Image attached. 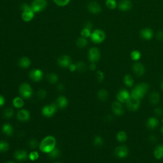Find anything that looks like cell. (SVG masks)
Segmentation results:
<instances>
[{
  "label": "cell",
  "mask_w": 163,
  "mask_h": 163,
  "mask_svg": "<svg viewBox=\"0 0 163 163\" xmlns=\"http://www.w3.org/2000/svg\"><path fill=\"white\" fill-rule=\"evenodd\" d=\"M56 145V140L52 136H47L42 140L40 144V150L43 153L49 154Z\"/></svg>",
  "instance_id": "cell-1"
},
{
  "label": "cell",
  "mask_w": 163,
  "mask_h": 163,
  "mask_svg": "<svg viewBox=\"0 0 163 163\" xmlns=\"http://www.w3.org/2000/svg\"><path fill=\"white\" fill-rule=\"evenodd\" d=\"M149 89V85L148 84L145 82H141L138 84L131 91V96L135 98L141 99L145 97Z\"/></svg>",
  "instance_id": "cell-2"
},
{
  "label": "cell",
  "mask_w": 163,
  "mask_h": 163,
  "mask_svg": "<svg viewBox=\"0 0 163 163\" xmlns=\"http://www.w3.org/2000/svg\"><path fill=\"white\" fill-rule=\"evenodd\" d=\"M21 17L24 21L29 22L32 20L34 16H35V12L32 10L31 6H29L26 3H24L21 5Z\"/></svg>",
  "instance_id": "cell-3"
},
{
  "label": "cell",
  "mask_w": 163,
  "mask_h": 163,
  "mask_svg": "<svg viewBox=\"0 0 163 163\" xmlns=\"http://www.w3.org/2000/svg\"><path fill=\"white\" fill-rule=\"evenodd\" d=\"M19 93L24 99L31 98L33 95L31 86L28 83H23L19 87Z\"/></svg>",
  "instance_id": "cell-4"
},
{
  "label": "cell",
  "mask_w": 163,
  "mask_h": 163,
  "mask_svg": "<svg viewBox=\"0 0 163 163\" xmlns=\"http://www.w3.org/2000/svg\"><path fill=\"white\" fill-rule=\"evenodd\" d=\"M90 38L94 43L99 44L103 42L106 38V35L103 30L96 29L91 33Z\"/></svg>",
  "instance_id": "cell-5"
},
{
  "label": "cell",
  "mask_w": 163,
  "mask_h": 163,
  "mask_svg": "<svg viewBox=\"0 0 163 163\" xmlns=\"http://www.w3.org/2000/svg\"><path fill=\"white\" fill-rule=\"evenodd\" d=\"M47 6V0H34L31 3V7L35 13L42 12Z\"/></svg>",
  "instance_id": "cell-6"
},
{
  "label": "cell",
  "mask_w": 163,
  "mask_h": 163,
  "mask_svg": "<svg viewBox=\"0 0 163 163\" xmlns=\"http://www.w3.org/2000/svg\"><path fill=\"white\" fill-rule=\"evenodd\" d=\"M140 106V99L135 98L131 96L130 98L126 102V106L127 109L131 112L137 111Z\"/></svg>",
  "instance_id": "cell-7"
},
{
  "label": "cell",
  "mask_w": 163,
  "mask_h": 163,
  "mask_svg": "<svg viewBox=\"0 0 163 163\" xmlns=\"http://www.w3.org/2000/svg\"><path fill=\"white\" fill-rule=\"evenodd\" d=\"M88 58L91 63H96L100 60L101 52L100 50L96 47H92L88 53Z\"/></svg>",
  "instance_id": "cell-8"
},
{
  "label": "cell",
  "mask_w": 163,
  "mask_h": 163,
  "mask_svg": "<svg viewBox=\"0 0 163 163\" xmlns=\"http://www.w3.org/2000/svg\"><path fill=\"white\" fill-rule=\"evenodd\" d=\"M114 153L118 158L124 159L128 156L129 153H130V150L126 145H120L115 148Z\"/></svg>",
  "instance_id": "cell-9"
},
{
  "label": "cell",
  "mask_w": 163,
  "mask_h": 163,
  "mask_svg": "<svg viewBox=\"0 0 163 163\" xmlns=\"http://www.w3.org/2000/svg\"><path fill=\"white\" fill-rule=\"evenodd\" d=\"M57 106L56 104H50L45 106L42 110V113L43 116L46 117H51L56 113Z\"/></svg>",
  "instance_id": "cell-10"
},
{
  "label": "cell",
  "mask_w": 163,
  "mask_h": 163,
  "mask_svg": "<svg viewBox=\"0 0 163 163\" xmlns=\"http://www.w3.org/2000/svg\"><path fill=\"white\" fill-rule=\"evenodd\" d=\"M131 97V94H130L128 91L125 89H120L117 94V99L118 101L122 103H124L129 100Z\"/></svg>",
  "instance_id": "cell-11"
},
{
  "label": "cell",
  "mask_w": 163,
  "mask_h": 163,
  "mask_svg": "<svg viewBox=\"0 0 163 163\" xmlns=\"http://www.w3.org/2000/svg\"><path fill=\"white\" fill-rule=\"evenodd\" d=\"M112 110L113 113L117 116H121L124 113V110L122 103L119 101H114L112 105Z\"/></svg>",
  "instance_id": "cell-12"
},
{
  "label": "cell",
  "mask_w": 163,
  "mask_h": 163,
  "mask_svg": "<svg viewBox=\"0 0 163 163\" xmlns=\"http://www.w3.org/2000/svg\"><path fill=\"white\" fill-rule=\"evenodd\" d=\"M43 77V71L40 69H34L29 73V77L34 82H40L42 80Z\"/></svg>",
  "instance_id": "cell-13"
},
{
  "label": "cell",
  "mask_w": 163,
  "mask_h": 163,
  "mask_svg": "<svg viewBox=\"0 0 163 163\" xmlns=\"http://www.w3.org/2000/svg\"><path fill=\"white\" fill-rule=\"evenodd\" d=\"M57 63L61 68H68L71 63V59L68 55L60 56L57 59Z\"/></svg>",
  "instance_id": "cell-14"
},
{
  "label": "cell",
  "mask_w": 163,
  "mask_h": 163,
  "mask_svg": "<svg viewBox=\"0 0 163 163\" xmlns=\"http://www.w3.org/2000/svg\"><path fill=\"white\" fill-rule=\"evenodd\" d=\"M132 70L136 75L138 77L143 76L145 72V66L140 63H135L132 66Z\"/></svg>",
  "instance_id": "cell-15"
},
{
  "label": "cell",
  "mask_w": 163,
  "mask_h": 163,
  "mask_svg": "<svg viewBox=\"0 0 163 163\" xmlns=\"http://www.w3.org/2000/svg\"><path fill=\"white\" fill-rule=\"evenodd\" d=\"M30 113L26 109L20 110L17 114V118L19 121L27 122L30 119Z\"/></svg>",
  "instance_id": "cell-16"
},
{
  "label": "cell",
  "mask_w": 163,
  "mask_h": 163,
  "mask_svg": "<svg viewBox=\"0 0 163 163\" xmlns=\"http://www.w3.org/2000/svg\"><path fill=\"white\" fill-rule=\"evenodd\" d=\"M118 7L122 12H127L132 9L133 3L130 0H121L119 3Z\"/></svg>",
  "instance_id": "cell-17"
},
{
  "label": "cell",
  "mask_w": 163,
  "mask_h": 163,
  "mask_svg": "<svg viewBox=\"0 0 163 163\" xmlns=\"http://www.w3.org/2000/svg\"><path fill=\"white\" fill-rule=\"evenodd\" d=\"M88 10L91 13H94V14H98L101 12V6L100 5L96 2H91L87 6Z\"/></svg>",
  "instance_id": "cell-18"
},
{
  "label": "cell",
  "mask_w": 163,
  "mask_h": 163,
  "mask_svg": "<svg viewBox=\"0 0 163 163\" xmlns=\"http://www.w3.org/2000/svg\"><path fill=\"white\" fill-rule=\"evenodd\" d=\"M29 155L24 150H17L14 153V158L19 161H24L28 158Z\"/></svg>",
  "instance_id": "cell-19"
},
{
  "label": "cell",
  "mask_w": 163,
  "mask_h": 163,
  "mask_svg": "<svg viewBox=\"0 0 163 163\" xmlns=\"http://www.w3.org/2000/svg\"><path fill=\"white\" fill-rule=\"evenodd\" d=\"M153 36L154 32L151 28H144L140 31V36L144 40H150L152 38Z\"/></svg>",
  "instance_id": "cell-20"
},
{
  "label": "cell",
  "mask_w": 163,
  "mask_h": 163,
  "mask_svg": "<svg viewBox=\"0 0 163 163\" xmlns=\"http://www.w3.org/2000/svg\"><path fill=\"white\" fill-rule=\"evenodd\" d=\"M68 101L65 96H59L56 99V105L60 109H64L68 106Z\"/></svg>",
  "instance_id": "cell-21"
},
{
  "label": "cell",
  "mask_w": 163,
  "mask_h": 163,
  "mask_svg": "<svg viewBox=\"0 0 163 163\" xmlns=\"http://www.w3.org/2000/svg\"><path fill=\"white\" fill-rule=\"evenodd\" d=\"M153 154L156 159H162L163 158V145L159 144L156 146L154 149Z\"/></svg>",
  "instance_id": "cell-22"
},
{
  "label": "cell",
  "mask_w": 163,
  "mask_h": 163,
  "mask_svg": "<svg viewBox=\"0 0 163 163\" xmlns=\"http://www.w3.org/2000/svg\"><path fill=\"white\" fill-rule=\"evenodd\" d=\"M159 125V120L154 117L149 118L146 122V126L149 130H154Z\"/></svg>",
  "instance_id": "cell-23"
},
{
  "label": "cell",
  "mask_w": 163,
  "mask_h": 163,
  "mask_svg": "<svg viewBox=\"0 0 163 163\" xmlns=\"http://www.w3.org/2000/svg\"><path fill=\"white\" fill-rule=\"evenodd\" d=\"M31 60L28 57H23L19 61V66L24 69L28 68L31 66Z\"/></svg>",
  "instance_id": "cell-24"
},
{
  "label": "cell",
  "mask_w": 163,
  "mask_h": 163,
  "mask_svg": "<svg viewBox=\"0 0 163 163\" xmlns=\"http://www.w3.org/2000/svg\"><path fill=\"white\" fill-rule=\"evenodd\" d=\"M2 133L7 137H10L13 133V128L10 124H5L2 127Z\"/></svg>",
  "instance_id": "cell-25"
},
{
  "label": "cell",
  "mask_w": 163,
  "mask_h": 163,
  "mask_svg": "<svg viewBox=\"0 0 163 163\" xmlns=\"http://www.w3.org/2000/svg\"><path fill=\"white\" fill-rule=\"evenodd\" d=\"M149 101L153 105H157L161 99V96L158 92H153L149 95Z\"/></svg>",
  "instance_id": "cell-26"
},
{
  "label": "cell",
  "mask_w": 163,
  "mask_h": 163,
  "mask_svg": "<svg viewBox=\"0 0 163 163\" xmlns=\"http://www.w3.org/2000/svg\"><path fill=\"white\" fill-rule=\"evenodd\" d=\"M97 96L101 101H106L108 99V97H109V94H108V92L106 89H102L98 92Z\"/></svg>",
  "instance_id": "cell-27"
},
{
  "label": "cell",
  "mask_w": 163,
  "mask_h": 163,
  "mask_svg": "<svg viewBox=\"0 0 163 163\" xmlns=\"http://www.w3.org/2000/svg\"><path fill=\"white\" fill-rule=\"evenodd\" d=\"M24 105V100L20 97H16L13 99V105L16 108H21Z\"/></svg>",
  "instance_id": "cell-28"
},
{
  "label": "cell",
  "mask_w": 163,
  "mask_h": 163,
  "mask_svg": "<svg viewBox=\"0 0 163 163\" xmlns=\"http://www.w3.org/2000/svg\"><path fill=\"white\" fill-rule=\"evenodd\" d=\"M124 83L128 87H131L133 86L134 79L131 75H126L124 77Z\"/></svg>",
  "instance_id": "cell-29"
},
{
  "label": "cell",
  "mask_w": 163,
  "mask_h": 163,
  "mask_svg": "<svg viewBox=\"0 0 163 163\" xmlns=\"http://www.w3.org/2000/svg\"><path fill=\"white\" fill-rule=\"evenodd\" d=\"M58 79H59V77L57 76V75L54 73H49V75H47V81H48L51 84H56L58 81Z\"/></svg>",
  "instance_id": "cell-30"
},
{
  "label": "cell",
  "mask_w": 163,
  "mask_h": 163,
  "mask_svg": "<svg viewBox=\"0 0 163 163\" xmlns=\"http://www.w3.org/2000/svg\"><path fill=\"white\" fill-rule=\"evenodd\" d=\"M116 138H117V140L118 141L121 142V143H123V142H125V141H127V134L125 131H120L117 134Z\"/></svg>",
  "instance_id": "cell-31"
},
{
  "label": "cell",
  "mask_w": 163,
  "mask_h": 163,
  "mask_svg": "<svg viewBox=\"0 0 163 163\" xmlns=\"http://www.w3.org/2000/svg\"><path fill=\"white\" fill-rule=\"evenodd\" d=\"M88 44L87 40L84 37H80L77 39V45L79 48H84Z\"/></svg>",
  "instance_id": "cell-32"
},
{
  "label": "cell",
  "mask_w": 163,
  "mask_h": 163,
  "mask_svg": "<svg viewBox=\"0 0 163 163\" xmlns=\"http://www.w3.org/2000/svg\"><path fill=\"white\" fill-rule=\"evenodd\" d=\"M93 143L94 145L97 147H101L102 145H103L104 144V140L100 136H96V137H94V140H93Z\"/></svg>",
  "instance_id": "cell-33"
},
{
  "label": "cell",
  "mask_w": 163,
  "mask_h": 163,
  "mask_svg": "<svg viewBox=\"0 0 163 163\" xmlns=\"http://www.w3.org/2000/svg\"><path fill=\"white\" fill-rule=\"evenodd\" d=\"M106 7L110 10H113L117 8V4L115 0H106L105 2Z\"/></svg>",
  "instance_id": "cell-34"
},
{
  "label": "cell",
  "mask_w": 163,
  "mask_h": 163,
  "mask_svg": "<svg viewBox=\"0 0 163 163\" xmlns=\"http://www.w3.org/2000/svg\"><path fill=\"white\" fill-rule=\"evenodd\" d=\"M10 145L8 142L5 141H0V152H5L9 151Z\"/></svg>",
  "instance_id": "cell-35"
},
{
  "label": "cell",
  "mask_w": 163,
  "mask_h": 163,
  "mask_svg": "<svg viewBox=\"0 0 163 163\" xmlns=\"http://www.w3.org/2000/svg\"><path fill=\"white\" fill-rule=\"evenodd\" d=\"M130 56H131V59L133 61H139L140 59V58L141 57V54L140 51L135 50H133V51L131 52Z\"/></svg>",
  "instance_id": "cell-36"
},
{
  "label": "cell",
  "mask_w": 163,
  "mask_h": 163,
  "mask_svg": "<svg viewBox=\"0 0 163 163\" xmlns=\"http://www.w3.org/2000/svg\"><path fill=\"white\" fill-rule=\"evenodd\" d=\"M60 155H61V151H60L59 149L58 148H57V147H56L52 152H50L49 154V158H52V159L57 158Z\"/></svg>",
  "instance_id": "cell-37"
},
{
  "label": "cell",
  "mask_w": 163,
  "mask_h": 163,
  "mask_svg": "<svg viewBox=\"0 0 163 163\" xmlns=\"http://www.w3.org/2000/svg\"><path fill=\"white\" fill-rule=\"evenodd\" d=\"M77 66V70L79 72H84L87 70V66L86 64L84 62H78L76 64Z\"/></svg>",
  "instance_id": "cell-38"
},
{
  "label": "cell",
  "mask_w": 163,
  "mask_h": 163,
  "mask_svg": "<svg viewBox=\"0 0 163 163\" xmlns=\"http://www.w3.org/2000/svg\"><path fill=\"white\" fill-rule=\"evenodd\" d=\"M13 110L11 108H6L4 111V117L6 119H10L13 116Z\"/></svg>",
  "instance_id": "cell-39"
},
{
  "label": "cell",
  "mask_w": 163,
  "mask_h": 163,
  "mask_svg": "<svg viewBox=\"0 0 163 163\" xmlns=\"http://www.w3.org/2000/svg\"><path fill=\"white\" fill-rule=\"evenodd\" d=\"M91 30L89 29L84 28L81 31L82 37L87 38H89L91 36Z\"/></svg>",
  "instance_id": "cell-40"
},
{
  "label": "cell",
  "mask_w": 163,
  "mask_h": 163,
  "mask_svg": "<svg viewBox=\"0 0 163 163\" xmlns=\"http://www.w3.org/2000/svg\"><path fill=\"white\" fill-rule=\"evenodd\" d=\"M53 1L59 6H64L70 3V0H53Z\"/></svg>",
  "instance_id": "cell-41"
},
{
  "label": "cell",
  "mask_w": 163,
  "mask_h": 163,
  "mask_svg": "<svg viewBox=\"0 0 163 163\" xmlns=\"http://www.w3.org/2000/svg\"><path fill=\"white\" fill-rule=\"evenodd\" d=\"M38 158H39V154L36 151H33L29 154V159L32 161L37 160Z\"/></svg>",
  "instance_id": "cell-42"
},
{
  "label": "cell",
  "mask_w": 163,
  "mask_h": 163,
  "mask_svg": "<svg viewBox=\"0 0 163 163\" xmlns=\"http://www.w3.org/2000/svg\"><path fill=\"white\" fill-rule=\"evenodd\" d=\"M46 96H47V92L44 89H41L37 92V97L40 99H44L46 97Z\"/></svg>",
  "instance_id": "cell-43"
},
{
  "label": "cell",
  "mask_w": 163,
  "mask_h": 163,
  "mask_svg": "<svg viewBox=\"0 0 163 163\" xmlns=\"http://www.w3.org/2000/svg\"><path fill=\"white\" fill-rule=\"evenodd\" d=\"M29 145L31 148H36L38 146V143L36 139L31 138L29 141Z\"/></svg>",
  "instance_id": "cell-44"
},
{
  "label": "cell",
  "mask_w": 163,
  "mask_h": 163,
  "mask_svg": "<svg viewBox=\"0 0 163 163\" xmlns=\"http://www.w3.org/2000/svg\"><path fill=\"white\" fill-rule=\"evenodd\" d=\"M96 76L97 80H98V82H102L104 80L105 75L101 71H98L96 72Z\"/></svg>",
  "instance_id": "cell-45"
},
{
  "label": "cell",
  "mask_w": 163,
  "mask_h": 163,
  "mask_svg": "<svg viewBox=\"0 0 163 163\" xmlns=\"http://www.w3.org/2000/svg\"><path fill=\"white\" fill-rule=\"evenodd\" d=\"M163 111L162 109L160 107H157L155 108L154 110V113L157 115V116H161V115L162 114Z\"/></svg>",
  "instance_id": "cell-46"
},
{
  "label": "cell",
  "mask_w": 163,
  "mask_h": 163,
  "mask_svg": "<svg viewBox=\"0 0 163 163\" xmlns=\"http://www.w3.org/2000/svg\"><path fill=\"white\" fill-rule=\"evenodd\" d=\"M156 37H157L158 40H159L160 41H162L163 40V31H159L157 33V35H156Z\"/></svg>",
  "instance_id": "cell-47"
},
{
  "label": "cell",
  "mask_w": 163,
  "mask_h": 163,
  "mask_svg": "<svg viewBox=\"0 0 163 163\" xmlns=\"http://www.w3.org/2000/svg\"><path fill=\"white\" fill-rule=\"evenodd\" d=\"M68 68L71 71H75L77 70V66H76V64H71L70 66L68 67Z\"/></svg>",
  "instance_id": "cell-48"
},
{
  "label": "cell",
  "mask_w": 163,
  "mask_h": 163,
  "mask_svg": "<svg viewBox=\"0 0 163 163\" xmlns=\"http://www.w3.org/2000/svg\"><path fill=\"white\" fill-rule=\"evenodd\" d=\"M5 103V98L2 96V95H0V107L3 106Z\"/></svg>",
  "instance_id": "cell-49"
},
{
  "label": "cell",
  "mask_w": 163,
  "mask_h": 163,
  "mask_svg": "<svg viewBox=\"0 0 163 163\" xmlns=\"http://www.w3.org/2000/svg\"><path fill=\"white\" fill-rule=\"evenodd\" d=\"M84 28H87V29H89L91 30L92 28V24L91 22H88L85 24Z\"/></svg>",
  "instance_id": "cell-50"
},
{
  "label": "cell",
  "mask_w": 163,
  "mask_h": 163,
  "mask_svg": "<svg viewBox=\"0 0 163 163\" xmlns=\"http://www.w3.org/2000/svg\"><path fill=\"white\" fill-rule=\"evenodd\" d=\"M64 89V87L62 84H59L57 85V91H63Z\"/></svg>",
  "instance_id": "cell-51"
},
{
  "label": "cell",
  "mask_w": 163,
  "mask_h": 163,
  "mask_svg": "<svg viewBox=\"0 0 163 163\" xmlns=\"http://www.w3.org/2000/svg\"><path fill=\"white\" fill-rule=\"evenodd\" d=\"M89 68H90V70L91 71H94V70H96V64H95V63H91L90 64Z\"/></svg>",
  "instance_id": "cell-52"
},
{
  "label": "cell",
  "mask_w": 163,
  "mask_h": 163,
  "mask_svg": "<svg viewBox=\"0 0 163 163\" xmlns=\"http://www.w3.org/2000/svg\"><path fill=\"white\" fill-rule=\"evenodd\" d=\"M150 141H151V142H153V143H154V142L156 141V137H155V135H152V136H151V138H150Z\"/></svg>",
  "instance_id": "cell-53"
},
{
  "label": "cell",
  "mask_w": 163,
  "mask_h": 163,
  "mask_svg": "<svg viewBox=\"0 0 163 163\" xmlns=\"http://www.w3.org/2000/svg\"><path fill=\"white\" fill-rule=\"evenodd\" d=\"M161 88L162 89V90L163 91V82H162L161 84Z\"/></svg>",
  "instance_id": "cell-54"
},
{
  "label": "cell",
  "mask_w": 163,
  "mask_h": 163,
  "mask_svg": "<svg viewBox=\"0 0 163 163\" xmlns=\"http://www.w3.org/2000/svg\"><path fill=\"white\" fill-rule=\"evenodd\" d=\"M6 163H16V162H14L13 161H8V162H6Z\"/></svg>",
  "instance_id": "cell-55"
},
{
  "label": "cell",
  "mask_w": 163,
  "mask_h": 163,
  "mask_svg": "<svg viewBox=\"0 0 163 163\" xmlns=\"http://www.w3.org/2000/svg\"><path fill=\"white\" fill-rule=\"evenodd\" d=\"M161 133H162V135H163V127L161 128Z\"/></svg>",
  "instance_id": "cell-56"
},
{
  "label": "cell",
  "mask_w": 163,
  "mask_h": 163,
  "mask_svg": "<svg viewBox=\"0 0 163 163\" xmlns=\"http://www.w3.org/2000/svg\"><path fill=\"white\" fill-rule=\"evenodd\" d=\"M162 124H163V119H162Z\"/></svg>",
  "instance_id": "cell-57"
},
{
  "label": "cell",
  "mask_w": 163,
  "mask_h": 163,
  "mask_svg": "<svg viewBox=\"0 0 163 163\" xmlns=\"http://www.w3.org/2000/svg\"><path fill=\"white\" fill-rule=\"evenodd\" d=\"M56 163H60V162H56Z\"/></svg>",
  "instance_id": "cell-58"
}]
</instances>
